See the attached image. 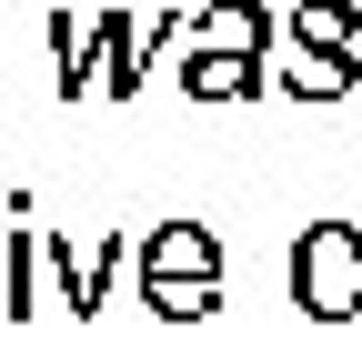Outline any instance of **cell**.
Here are the masks:
<instances>
[{"instance_id": "5", "label": "cell", "mask_w": 362, "mask_h": 362, "mask_svg": "<svg viewBox=\"0 0 362 362\" xmlns=\"http://www.w3.org/2000/svg\"><path fill=\"white\" fill-rule=\"evenodd\" d=\"M30 272H40V232H0V322H21L30 312Z\"/></svg>"}, {"instance_id": "2", "label": "cell", "mask_w": 362, "mask_h": 362, "mask_svg": "<svg viewBox=\"0 0 362 362\" xmlns=\"http://www.w3.org/2000/svg\"><path fill=\"white\" fill-rule=\"evenodd\" d=\"M272 51H282L272 81H282L292 101H342V90H362V11L352 0H302Z\"/></svg>"}, {"instance_id": "3", "label": "cell", "mask_w": 362, "mask_h": 362, "mask_svg": "<svg viewBox=\"0 0 362 362\" xmlns=\"http://www.w3.org/2000/svg\"><path fill=\"white\" fill-rule=\"evenodd\" d=\"M141 302L161 322H211L221 312V242L202 221H161L141 242Z\"/></svg>"}, {"instance_id": "6", "label": "cell", "mask_w": 362, "mask_h": 362, "mask_svg": "<svg viewBox=\"0 0 362 362\" xmlns=\"http://www.w3.org/2000/svg\"><path fill=\"white\" fill-rule=\"evenodd\" d=\"M51 51H61V90L81 101V90H90V30L81 21H51Z\"/></svg>"}, {"instance_id": "4", "label": "cell", "mask_w": 362, "mask_h": 362, "mask_svg": "<svg viewBox=\"0 0 362 362\" xmlns=\"http://www.w3.org/2000/svg\"><path fill=\"white\" fill-rule=\"evenodd\" d=\"M292 302H302V322H352L362 312V232L352 221L292 232Z\"/></svg>"}, {"instance_id": "1", "label": "cell", "mask_w": 362, "mask_h": 362, "mask_svg": "<svg viewBox=\"0 0 362 362\" xmlns=\"http://www.w3.org/2000/svg\"><path fill=\"white\" fill-rule=\"evenodd\" d=\"M272 40H282V21L262 0L202 11V30H181V90L192 101H252V90H272Z\"/></svg>"}]
</instances>
